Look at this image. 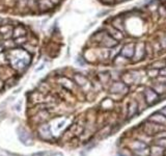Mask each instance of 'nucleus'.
<instances>
[{
    "mask_svg": "<svg viewBox=\"0 0 166 156\" xmlns=\"http://www.w3.org/2000/svg\"><path fill=\"white\" fill-rule=\"evenodd\" d=\"M5 53H7L8 59V64L18 73L25 71L31 62L32 55L29 54L21 47H16L14 49L7 50Z\"/></svg>",
    "mask_w": 166,
    "mask_h": 156,
    "instance_id": "1",
    "label": "nucleus"
},
{
    "mask_svg": "<svg viewBox=\"0 0 166 156\" xmlns=\"http://www.w3.org/2000/svg\"><path fill=\"white\" fill-rule=\"evenodd\" d=\"M70 122H71V120L69 118H55V119H53V120L49 123V126H50L51 132L53 134V136H59L61 132L69 126Z\"/></svg>",
    "mask_w": 166,
    "mask_h": 156,
    "instance_id": "2",
    "label": "nucleus"
},
{
    "mask_svg": "<svg viewBox=\"0 0 166 156\" xmlns=\"http://www.w3.org/2000/svg\"><path fill=\"white\" fill-rule=\"evenodd\" d=\"M165 129V126H162V125H158L156 123H153L150 121H147L145 124L142 126V130L143 132L146 134V135H156L159 132H161Z\"/></svg>",
    "mask_w": 166,
    "mask_h": 156,
    "instance_id": "3",
    "label": "nucleus"
},
{
    "mask_svg": "<svg viewBox=\"0 0 166 156\" xmlns=\"http://www.w3.org/2000/svg\"><path fill=\"white\" fill-rule=\"evenodd\" d=\"M144 101L147 105L152 106L154 104H157L160 101V96L154 90L152 87H145L143 92Z\"/></svg>",
    "mask_w": 166,
    "mask_h": 156,
    "instance_id": "4",
    "label": "nucleus"
},
{
    "mask_svg": "<svg viewBox=\"0 0 166 156\" xmlns=\"http://www.w3.org/2000/svg\"><path fill=\"white\" fill-rule=\"evenodd\" d=\"M50 112H49L48 109H42V110H39L35 115H33L31 117V123L35 125H39L43 123H46L49 119H50Z\"/></svg>",
    "mask_w": 166,
    "mask_h": 156,
    "instance_id": "5",
    "label": "nucleus"
},
{
    "mask_svg": "<svg viewBox=\"0 0 166 156\" xmlns=\"http://www.w3.org/2000/svg\"><path fill=\"white\" fill-rule=\"evenodd\" d=\"M38 132L39 134V136H41L43 139L51 140L54 137L53 134H52V132H51L50 126H49V124H47V123L39 124V127H38Z\"/></svg>",
    "mask_w": 166,
    "mask_h": 156,
    "instance_id": "6",
    "label": "nucleus"
},
{
    "mask_svg": "<svg viewBox=\"0 0 166 156\" xmlns=\"http://www.w3.org/2000/svg\"><path fill=\"white\" fill-rule=\"evenodd\" d=\"M29 101L32 102L33 104H39V103H47V94H44L39 90L30 93L29 95Z\"/></svg>",
    "mask_w": 166,
    "mask_h": 156,
    "instance_id": "7",
    "label": "nucleus"
},
{
    "mask_svg": "<svg viewBox=\"0 0 166 156\" xmlns=\"http://www.w3.org/2000/svg\"><path fill=\"white\" fill-rule=\"evenodd\" d=\"M13 29L14 25H12L11 23L0 25V36H1L2 41L13 39Z\"/></svg>",
    "mask_w": 166,
    "mask_h": 156,
    "instance_id": "8",
    "label": "nucleus"
},
{
    "mask_svg": "<svg viewBox=\"0 0 166 156\" xmlns=\"http://www.w3.org/2000/svg\"><path fill=\"white\" fill-rule=\"evenodd\" d=\"M100 45L105 47V48H113V47H115L118 45V41L114 40L110 34H108L105 31V33H104L102 40H101V42H100Z\"/></svg>",
    "mask_w": 166,
    "mask_h": 156,
    "instance_id": "9",
    "label": "nucleus"
},
{
    "mask_svg": "<svg viewBox=\"0 0 166 156\" xmlns=\"http://www.w3.org/2000/svg\"><path fill=\"white\" fill-rule=\"evenodd\" d=\"M109 92L112 94H126L128 92V85L122 82V81H118V82H114L110 86Z\"/></svg>",
    "mask_w": 166,
    "mask_h": 156,
    "instance_id": "10",
    "label": "nucleus"
},
{
    "mask_svg": "<svg viewBox=\"0 0 166 156\" xmlns=\"http://www.w3.org/2000/svg\"><path fill=\"white\" fill-rule=\"evenodd\" d=\"M147 121H150V122H153V123H156L158 125H162V126L166 127V117L160 111L150 115V118L147 119Z\"/></svg>",
    "mask_w": 166,
    "mask_h": 156,
    "instance_id": "11",
    "label": "nucleus"
},
{
    "mask_svg": "<svg viewBox=\"0 0 166 156\" xmlns=\"http://www.w3.org/2000/svg\"><path fill=\"white\" fill-rule=\"evenodd\" d=\"M28 34V29L26 26L21 24H18L16 26H14L13 29V39H17V37H21Z\"/></svg>",
    "mask_w": 166,
    "mask_h": 156,
    "instance_id": "12",
    "label": "nucleus"
},
{
    "mask_svg": "<svg viewBox=\"0 0 166 156\" xmlns=\"http://www.w3.org/2000/svg\"><path fill=\"white\" fill-rule=\"evenodd\" d=\"M18 135H19V139L22 142V144H24V145L29 146L32 144V139H31L30 134L27 132L25 129H23V128H20V129L18 130Z\"/></svg>",
    "mask_w": 166,
    "mask_h": 156,
    "instance_id": "13",
    "label": "nucleus"
},
{
    "mask_svg": "<svg viewBox=\"0 0 166 156\" xmlns=\"http://www.w3.org/2000/svg\"><path fill=\"white\" fill-rule=\"evenodd\" d=\"M54 6L55 5L50 1V0H38V9L42 12L51 11Z\"/></svg>",
    "mask_w": 166,
    "mask_h": 156,
    "instance_id": "14",
    "label": "nucleus"
},
{
    "mask_svg": "<svg viewBox=\"0 0 166 156\" xmlns=\"http://www.w3.org/2000/svg\"><path fill=\"white\" fill-rule=\"evenodd\" d=\"M58 83H59L60 85H62L66 90H74V89H75V83H74L71 79H69V78H67L64 76L58 77Z\"/></svg>",
    "mask_w": 166,
    "mask_h": 156,
    "instance_id": "15",
    "label": "nucleus"
},
{
    "mask_svg": "<svg viewBox=\"0 0 166 156\" xmlns=\"http://www.w3.org/2000/svg\"><path fill=\"white\" fill-rule=\"evenodd\" d=\"M134 44H127L121 51V55H122L126 58H132L134 56Z\"/></svg>",
    "mask_w": 166,
    "mask_h": 156,
    "instance_id": "16",
    "label": "nucleus"
},
{
    "mask_svg": "<svg viewBox=\"0 0 166 156\" xmlns=\"http://www.w3.org/2000/svg\"><path fill=\"white\" fill-rule=\"evenodd\" d=\"M74 81H75V83L77 85H79L80 87H82V89H84L85 86H87L90 82H88L87 78L85 76H83L82 74H75L74 75Z\"/></svg>",
    "mask_w": 166,
    "mask_h": 156,
    "instance_id": "17",
    "label": "nucleus"
},
{
    "mask_svg": "<svg viewBox=\"0 0 166 156\" xmlns=\"http://www.w3.org/2000/svg\"><path fill=\"white\" fill-rule=\"evenodd\" d=\"M106 32L110 34L113 39L116 40V41H118V40H122V37H124V36H122V31L121 30H118V29H116V28H114L111 25V26H108L106 28Z\"/></svg>",
    "mask_w": 166,
    "mask_h": 156,
    "instance_id": "18",
    "label": "nucleus"
},
{
    "mask_svg": "<svg viewBox=\"0 0 166 156\" xmlns=\"http://www.w3.org/2000/svg\"><path fill=\"white\" fill-rule=\"evenodd\" d=\"M138 108H139V105H138V103L135 101V100H132V101L129 103L128 117L129 118H133L134 115L138 112Z\"/></svg>",
    "mask_w": 166,
    "mask_h": 156,
    "instance_id": "19",
    "label": "nucleus"
},
{
    "mask_svg": "<svg viewBox=\"0 0 166 156\" xmlns=\"http://www.w3.org/2000/svg\"><path fill=\"white\" fill-rule=\"evenodd\" d=\"M165 154V149L160 146H153L150 148V156H164Z\"/></svg>",
    "mask_w": 166,
    "mask_h": 156,
    "instance_id": "20",
    "label": "nucleus"
},
{
    "mask_svg": "<svg viewBox=\"0 0 166 156\" xmlns=\"http://www.w3.org/2000/svg\"><path fill=\"white\" fill-rule=\"evenodd\" d=\"M144 147H146V144L140 139L133 140V142H131L129 144V148H130V150H132V152L136 151V150H139L141 148H144Z\"/></svg>",
    "mask_w": 166,
    "mask_h": 156,
    "instance_id": "21",
    "label": "nucleus"
},
{
    "mask_svg": "<svg viewBox=\"0 0 166 156\" xmlns=\"http://www.w3.org/2000/svg\"><path fill=\"white\" fill-rule=\"evenodd\" d=\"M152 89L158 94V95H162V94L166 93V83H161V82H156L154 83Z\"/></svg>",
    "mask_w": 166,
    "mask_h": 156,
    "instance_id": "22",
    "label": "nucleus"
},
{
    "mask_svg": "<svg viewBox=\"0 0 166 156\" xmlns=\"http://www.w3.org/2000/svg\"><path fill=\"white\" fill-rule=\"evenodd\" d=\"M157 40H158L160 47L163 50H166V33L163 32V31H158V33H157Z\"/></svg>",
    "mask_w": 166,
    "mask_h": 156,
    "instance_id": "23",
    "label": "nucleus"
},
{
    "mask_svg": "<svg viewBox=\"0 0 166 156\" xmlns=\"http://www.w3.org/2000/svg\"><path fill=\"white\" fill-rule=\"evenodd\" d=\"M21 48H23L25 51H27L29 54H31V55H33L36 52V45H35V44H32V43H29V42L22 45L21 46Z\"/></svg>",
    "mask_w": 166,
    "mask_h": 156,
    "instance_id": "24",
    "label": "nucleus"
},
{
    "mask_svg": "<svg viewBox=\"0 0 166 156\" xmlns=\"http://www.w3.org/2000/svg\"><path fill=\"white\" fill-rule=\"evenodd\" d=\"M2 42H3V46H4L5 51H7V50H11V49H14V48H16V47H18L16 45V43H15L14 39L3 40Z\"/></svg>",
    "mask_w": 166,
    "mask_h": 156,
    "instance_id": "25",
    "label": "nucleus"
},
{
    "mask_svg": "<svg viewBox=\"0 0 166 156\" xmlns=\"http://www.w3.org/2000/svg\"><path fill=\"white\" fill-rule=\"evenodd\" d=\"M144 53H145V44H144V43H139L137 45V53H136L137 59L142 58Z\"/></svg>",
    "mask_w": 166,
    "mask_h": 156,
    "instance_id": "26",
    "label": "nucleus"
},
{
    "mask_svg": "<svg viewBox=\"0 0 166 156\" xmlns=\"http://www.w3.org/2000/svg\"><path fill=\"white\" fill-rule=\"evenodd\" d=\"M134 156H150V148L149 147H144V148H141L139 150H136L134 151Z\"/></svg>",
    "mask_w": 166,
    "mask_h": 156,
    "instance_id": "27",
    "label": "nucleus"
},
{
    "mask_svg": "<svg viewBox=\"0 0 166 156\" xmlns=\"http://www.w3.org/2000/svg\"><path fill=\"white\" fill-rule=\"evenodd\" d=\"M7 65H10V64H8L7 53H5V51H3L0 53V67H2V66H7Z\"/></svg>",
    "mask_w": 166,
    "mask_h": 156,
    "instance_id": "28",
    "label": "nucleus"
},
{
    "mask_svg": "<svg viewBox=\"0 0 166 156\" xmlns=\"http://www.w3.org/2000/svg\"><path fill=\"white\" fill-rule=\"evenodd\" d=\"M164 67H166V61H155L152 66H150V68L152 69H157V70H159V69H163Z\"/></svg>",
    "mask_w": 166,
    "mask_h": 156,
    "instance_id": "29",
    "label": "nucleus"
},
{
    "mask_svg": "<svg viewBox=\"0 0 166 156\" xmlns=\"http://www.w3.org/2000/svg\"><path fill=\"white\" fill-rule=\"evenodd\" d=\"M118 154V156H134V153L132 152V150L128 149V148L121 149Z\"/></svg>",
    "mask_w": 166,
    "mask_h": 156,
    "instance_id": "30",
    "label": "nucleus"
},
{
    "mask_svg": "<svg viewBox=\"0 0 166 156\" xmlns=\"http://www.w3.org/2000/svg\"><path fill=\"white\" fill-rule=\"evenodd\" d=\"M3 4L7 7L13 8L15 6H17V0H3Z\"/></svg>",
    "mask_w": 166,
    "mask_h": 156,
    "instance_id": "31",
    "label": "nucleus"
},
{
    "mask_svg": "<svg viewBox=\"0 0 166 156\" xmlns=\"http://www.w3.org/2000/svg\"><path fill=\"white\" fill-rule=\"evenodd\" d=\"M99 78L101 80V82L102 83H107L110 79V76L108 74H105V73H100L99 74Z\"/></svg>",
    "mask_w": 166,
    "mask_h": 156,
    "instance_id": "32",
    "label": "nucleus"
},
{
    "mask_svg": "<svg viewBox=\"0 0 166 156\" xmlns=\"http://www.w3.org/2000/svg\"><path fill=\"white\" fill-rule=\"evenodd\" d=\"M156 145L162 147V148H164V149H166V137H161V139H157Z\"/></svg>",
    "mask_w": 166,
    "mask_h": 156,
    "instance_id": "33",
    "label": "nucleus"
},
{
    "mask_svg": "<svg viewBox=\"0 0 166 156\" xmlns=\"http://www.w3.org/2000/svg\"><path fill=\"white\" fill-rule=\"evenodd\" d=\"M147 75H149L150 77H157L159 75V70H157V69H149L147 70Z\"/></svg>",
    "mask_w": 166,
    "mask_h": 156,
    "instance_id": "34",
    "label": "nucleus"
},
{
    "mask_svg": "<svg viewBox=\"0 0 166 156\" xmlns=\"http://www.w3.org/2000/svg\"><path fill=\"white\" fill-rule=\"evenodd\" d=\"M112 105H113V103L111 101V99H106V100H104V101L102 102V106H105V107L107 108H110V107H112Z\"/></svg>",
    "mask_w": 166,
    "mask_h": 156,
    "instance_id": "35",
    "label": "nucleus"
},
{
    "mask_svg": "<svg viewBox=\"0 0 166 156\" xmlns=\"http://www.w3.org/2000/svg\"><path fill=\"white\" fill-rule=\"evenodd\" d=\"M50 153L48 152H39V153H35V154H33L32 156H48Z\"/></svg>",
    "mask_w": 166,
    "mask_h": 156,
    "instance_id": "36",
    "label": "nucleus"
},
{
    "mask_svg": "<svg viewBox=\"0 0 166 156\" xmlns=\"http://www.w3.org/2000/svg\"><path fill=\"white\" fill-rule=\"evenodd\" d=\"M159 74L161 75V76H166V67L161 69V70L159 71Z\"/></svg>",
    "mask_w": 166,
    "mask_h": 156,
    "instance_id": "37",
    "label": "nucleus"
},
{
    "mask_svg": "<svg viewBox=\"0 0 166 156\" xmlns=\"http://www.w3.org/2000/svg\"><path fill=\"white\" fill-rule=\"evenodd\" d=\"M3 51H5L4 46H3V42H2V41H0V53L3 52Z\"/></svg>",
    "mask_w": 166,
    "mask_h": 156,
    "instance_id": "38",
    "label": "nucleus"
},
{
    "mask_svg": "<svg viewBox=\"0 0 166 156\" xmlns=\"http://www.w3.org/2000/svg\"><path fill=\"white\" fill-rule=\"evenodd\" d=\"M44 67H45V64H42L38 68V69H35V72H39V71H41V70H43L44 69Z\"/></svg>",
    "mask_w": 166,
    "mask_h": 156,
    "instance_id": "39",
    "label": "nucleus"
},
{
    "mask_svg": "<svg viewBox=\"0 0 166 156\" xmlns=\"http://www.w3.org/2000/svg\"><path fill=\"white\" fill-rule=\"evenodd\" d=\"M4 84H5V83H4V80L2 79V78H0V90H1L2 87H3Z\"/></svg>",
    "mask_w": 166,
    "mask_h": 156,
    "instance_id": "40",
    "label": "nucleus"
},
{
    "mask_svg": "<svg viewBox=\"0 0 166 156\" xmlns=\"http://www.w3.org/2000/svg\"><path fill=\"white\" fill-rule=\"evenodd\" d=\"M77 62H78V64H80V65H81V66H83V65H84V64H85V62L82 61V58H81V57H79L78 59H77Z\"/></svg>",
    "mask_w": 166,
    "mask_h": 156,
    "instance_id": "41",
    "label": "nucleus"
},
{
    "mask_svg": "<svg viewBox=\"0 0 166 156\" xmlns=\"http://www.w3.org/2000/svg\"><path fill=\"white\" fill-rule=\"evenodd\" d=\"M50 1H51L52 3H53V4H54V5H57V4H58V3H59V2H60V0H50Z\"/></svg>",
    "mask_w": 166,
    "mask_h": 156,
    "instance_id": "42",
    "label": "nucleus"
},
{
    "mask_svg": "<svg viewBox=\"0 0 166 156\" xmlns=\"http://www.w3.org/2000/svg\"><path fill=\"white\" fill-rule=\"evenodd\" d=\"M160 112H162V114L166 117V106H165V107L163 108V109H161V110H160Z\"/></svg>",
    "mask_w": 166,
    "mask_h": 156,
    "instance_id": "43",
    "label": "nucleus"
},
{
    "mask_svg": "<svg viewBox=\"0 0 166 156\" xmlns=\"http://www.w3.org/2000/svg\"><path fill=\"white\" fill-rule=\"evenodd\" d=\"M101 1H104L106 3H111V0H101Z\"/></svg>",
    "mask_w": 166,
    "mask_h": 156,
    "instance_id": "44",
    "label": "nucleus"
},
{
    "mask_svg": "<svg viewBox=\"0 0 166 156\" xmlns=\"http://www.w3.org/2000/svg\"><path fill=\"white\" fill-rule=\"evenodd\" d=\"M165 8H166V3H165Z\"/></svg>",
    "mask_w": 166,
    "mask_h": 156,
    "instance_id": "45",
    "label": "nucleus"
}]
</instances>
